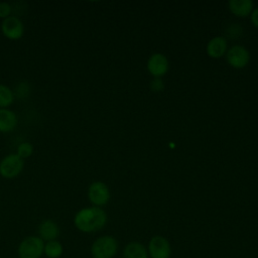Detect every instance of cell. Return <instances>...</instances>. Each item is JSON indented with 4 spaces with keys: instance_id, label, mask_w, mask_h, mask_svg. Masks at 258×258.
Masks as SVG:
<instances>
[{
    "instance_id": "2e32d148",
    "label": "cell",
    "mask_w": 258,
    "mask_h": 258,
    "mask_svg": "<svg viewBox=\"0 0 258 258\" xmlns=\"http://www.w3.org/2000/svg\"><path fill=\"white\" fill-rule=\"evenodd\" d=\"M14 99V94L12 93V91L4 86V85H0V108H5L9 105L12 104Z\"/></svg>"
},
{
    "instance_id": "8992f818",
    "label": "cell",
    "mask_w": 258,
    "mask_h": 258,
    "mask_svg": "<svg viewBox=\"0 0 258 258\" xmlns=\"http://www.w3.org/2000/svg\"><path fill=\"white\" fill-rule=\"evenodd\" d=\"M88 197L90 202L95 206L101 208L105 206L110 200V190L106 183L102 181H95L89 186Z\"/></svg>"
},
{
    "instance_id": "ac0fdd59",
    "label": "cell",
    "mask_w": 258,
    "mask_h": 258,
    "mask_svg": "<svg viewBox=\"0 0 258 258\" xmlns=\"http://www.w3.org/2000/svg\"><path fill=\"white\" fill-rule=\"evenodd\" d=\"M30 93V87L28 85V83L26 82H21L19 83L16 88H15V91H14V94L17 98L19 99H24L26 97H28Z\"/></svg>"
},
{
    "instance_id": "ba28073f",
    "label": "cell",
    "mask_w": 258,
    "mask_h": 258,
    "mask_svg": "<svg viewBox=\"0 0 258 258\" xmlns=\"http://www.w3.org/2000/svg\"><path fill=\"white\" fill-rule=\"evenodd\" d=\"M1 29L3 34L12 40L19 39L23 34V24L17 16H9L2 22Z\"/></svg>"
},
{
    "instance_id": "e0dca14e",
    "label": "cell",
    "mask_w": 258,
    "mask_h": 258,
    "mask_svg": "<svg viewBox=\"0 0 258 258\" xmlns=\"http://www.w3.org/2000/svg\"><path fill=\"white\" fill-rule=\"evenodd\" d=\"M243 34V28L237 24V23H233V24H230L227 29H226V36L227 38H230V39H237V38H240Z\"/></svg>"
},
{
    "instance_id": "52a82bcc",
    "label": "cell",
    "mask_w": 258,
    "mask_h": 258,
    "mask_svg": "<svg viewBox=\"0 0 258 258\" xmlns=\"http://www.w3.org/2000/svg\"><path fill=\"white\" fill-rule=\"evenodd\" d=\"M226 58L231 67L235 69H243L250 60V53L244 46L234 45L227 50Z\"/></svg>"
},
{
    "instance_id": "4fadbf2b",
    "label": "cell",
    "mask_w": 258,
    "mask_h": 258,
    "mask_svg": "<svg viewBox=\"0 0 258 258\" xmlns=\"http://www.w3.org/2000/svg\"><path fill=\"white\" fill-rule=\"evenodd\" d=\"M123 258H148L147 248L140 242H130L123 249Z\"/></svg>"
},
{
    "instance_id": "5b68a950",
    "label": "cell",
    "mask_w": 258,
    "mask_h": 258,
    "mask_svg": "<svg viewBox=\"0 0 258 258\" xmlns=\"http://www.w3.org/2000/svg\"><path fill=\"white\" fill-rule=\"evenodd\" d=\"M23 168V160L16 153L5 156L0 162V174L6 178L17 176Z\"/></svg>"
},
{
    "instance_id": "277c9868",
    "label": "cell",
    "mask_w": 258,
    "mask_h": 258,
    "mask_svg": "<svg viewBox=\"0 0 258 258\" xmlns=\"http://www.w3.org/2000/svg\"><path fill=\"white\" fill-rule=\"evenodd\" d=\"M147 252L150 258H170L172 250L169 241L165 237L157 235L149 240Z\"/></svg>"
},
{
    "instance_id": "9a60e30c",
    "label": "cell",
    "mask_w": 258,
    "mask_h": 258,
    "mask_svg": "<svg viewBox=\"0 0 258 258\" xmlns=\"http://www.w3.org/2000/svg\"><path fill=\"white\" fill-rule=\"evenodd\" d=\"M62 254L63 246L59 241L53 240L44 243L43 255H45L47 258H59Z\"/></svg>"
},
{
    "instance_id": "d6986e66",
    "label": "cell",
    "mask_w": 258,
    "mask_h": 258,
    "mask_svg": "<svg viewBox=\"0 0 258 258\" xmlns=\"http://www.w3.org/2000/svg\"><path fill=\"white\" fill-rule=\"evenodd\" d=\"M32 151H33V147H32V144L29 143V142H23L21 143L18 147H17V155L20 157V158H26V157H29L31 154H32Z\"/></svg>"
},
{
    "instance_id": "7402d4cb",
    "label": "cell",
    "mask_w": 258,
    "mask_h": 258,
    "mask_svg": "<svg viewBox=\"0 0 258 258\" xmlns=\"http://www.w3.org/2000/svg\"><path fill=\"white\" fill-rule=\"evenodd\" d=\"M250 18H251V22L253 23V25L258 27V7L253 9V11L250 14Z\"/></svg>"
},
{
    "instance_id": "30bf717a",
    "label": "cell",
    "mask_w": 258,
    "mask_h": 258,
    "mask_svg": "<svg viewBox=\"0 0 258 258\" xmlns=\"http://www.w3.org/2000/svg\"><path fill=\"white\" fill-rule=\"evenodd\" d=\"M59 233L58 225L52 220H44L38 226V237L43 242L57 240Z\"/></svg>"
},
{
    "instance_id": "8fae6325",
    "label": "cell",
    "mask_w": 258,
    "mask_h": 258,
    "mask_svg": "<svg viewBox=\"0 0 258 258\" xmlns=\"http://www.w3.org/2000/svg\"><path fill=\"white\" fill-rule=\"evenodd\" d=\"M207 53L212 58H220L228 50V42L224 36L213 37L207 44Z\"/></svg>"
},
{
    "instance_id": "44dd1931",
    "label": "cell",
    "mask_w": 258,
    "mask_h": 258,
    "mask_svg": "<svg viewBox=\"0 0 258 258\" xmlns=\"http://www.w3.org/2000/svg\"><path fill=\"white\" fill-rule=\"evenodd\" d=\"M150 88L153 92H156V93L161 92V91H163L164 83L160 78H154L150 83Z\"/></svg>"
},
{
    "instance_id": "7c38bea8",
    "label": "cell",
    "mask_w": 258,
    "mask_h": 258,
    "mask_svg": "<svg viewBox=\"0 0 258 258\" xmlns=\"http://www.w3.org/2000/svg\"><path fill=\"white\" fill-rule=\"evenodd\" d=\"M228 6L230 11L239 17H245L253 11V2L251 0H230Z\"/></svg>"
},
{
    "instance_id": "5bb4252c",
    "label": "cell",
    "mask_w": 258,
    "mask_h": 258,
    "mask_svg": "<svg viewBox=\"0 0 258 258\" xmlns=\"http://www.w3.org/2000/svg\"><path fill=\"white\" fill-rule=\"evenodd\" d=\"M17 124L16 115L7 109H0V132H10Z\"/></svg>"
},
{
    "instance_id": "7a4b0ae2",
    "label": "cell",
    "mask_w": 258,
    "mask_h": 258,
    "mask_svg": "<svg viewBox=\"0 0 258 258\" xmlns=\"http://www.w3.org/2000/svg\"><path fill=\"white\" fill-rule=\"evenodd\" d=\"M118 241L115 237L104 235L97 238L91 245L92 258H114L118 252Z\"/></svg>"
},
{
    "instance_id": "9c48e42d",
    "label": "cell",
    "mask_w": 258,
    "mask_h": 258,
    "mask_svg": "<svg viewBox=\"0 0 258 258\" xmlns=\"http://www.w3.org/2000/svg\"><path fill=\"white\" fill-rule=\"evenodd\" d=\"M147 70L154 78H161L168 71V60L162 53H153L147 61Z\"/></svg>"
},
{
    "instance_id": "ffe728a7",
    "label": "cell",
    "mask_w": 258,
    "mask_h": 258,
    "mask_svg": "<svg viewBox=\"0 0 258 258\" xmlns=\"http://www.w3.org/2000/svg\"><path fill=\"white\" fill-rule=\"evenodd\" d=\"M12 12V7L11 4L7 2H1L0 3V18H7L10 16Z\"/></svg>"
},
{
    "instance_id": "6da1fadb",
    "label": "cell",
    "mask_w": 258,
    "mask_h": 258,
    "mask_svg": "<svg viewBox=\"0 0 258 258\" xmlns=\"http://www.w3.org/2000/svg\"><path fill=\"white\" fill-rule=\"evenodd\" d=\"M108 221L106 212L99 207H89L80 210L74 218L75 227L83 233H95L102 230Z\"/></svg>"
},
{
    "instance_id": "3957f363",
    "label": "cell",
    "mask_w": 258,
    "mask_h": 258,
    "mask_svg": "<svg viewBox=\"0 0 258 258\" xmlns=\"http://www.w3.org/2000/svg\"><path fill=\"white\" fill-rule=\"evenodd\" d=\"M44 242L38 236H27L17 247L18 258H40L43 255Z\"/></svg>"
}]
</instances>
